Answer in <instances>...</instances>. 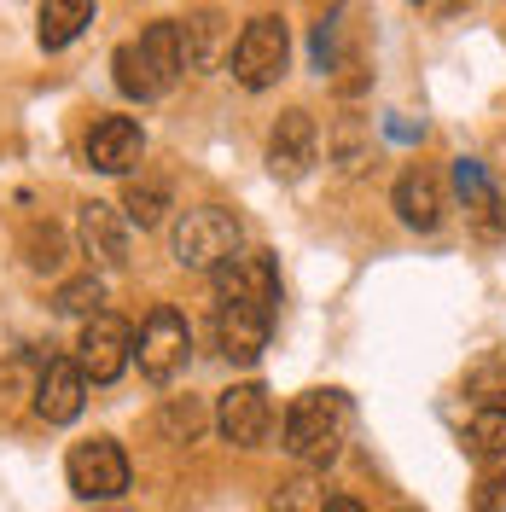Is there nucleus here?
Segmentation results:
<instances>
[{
    "label": "nucleus",
    "mask_w": 506,
    "mask_h": 512,
    "mask_svg": "<svg viewBox=\"0 0 506 512\" xmlns=\"http://www.w3.org/2000/svg\"><path fill=\"white\" fill-rule=\"evenodd\" d=\"M413 6H425V0H413Z\"/></svg>",
    "instance_id": "obj_30"
},
{
    "label": "nucleus",
    "mask_w": 506,
    "mask_h": 512,
    "mask_svg": "<svg viewBox=\"0 0 506 512\" xmlns=\"http://www.w3.org/2000/svg\"><path fill=\"white\" fill-rule=\"evenodd\" d=\"M274 512H320L326 507V489H320L315 472H303V478H285L280 489H274V501H268Z\"/></svg>",
    "instance_id": "obj_25"
},
{
    "label": "nucleus",
    "mask_w": 506,
    "mask_h": 512,
    "mask_svg": "<svg viewBox=\"0 0 506 512\" xmlns=\"http://www.w3.org/2000/svg\"><path fill=\"white\" fill-rule=\"evenodd\" d=\"M76 245H82V256H88L94 268H123L128 262V216L117 204L88 198V204L76 210Z\"/></svg>",
    "instance_id": "obj_10"
},
{
    "label": "nucleus",
    "mask_w": 506,
    "mask_h": 512,
    "mask_svg": "<svg viewBox=\"0 0 506 512\" xmlns=\"http://www.w3.org/2000/svg\"><path fill=\"white\" fill-rule=\"evenodd\" d=\"M349 425H355V408H349L344 390H303L280 419V448L297 466L326 472V466L344 454Z\"/></svg>",
    "instance_id": "obj_1"
},
{
    "label": "nucleus",
    "mask_w": 506,
    "mask_h": 512,
    "mask_svg": "<svg viewBox=\"0 0 506 512\" xmlns=\"http://www.w3.org/2000/svg\"><path fill=\"white\" fill-rule=\"evenodd\" d=\"M64 478H70V495L76 501H117L128 489V454L123 443L111 437H88V443L70 448L64 460Z\"/></svg>",
    "instance_id": "obj_6"
},
{
    "label": "nucleus",
    "mask_w": 506,
    "mask_h": 512,
    "mask_svg": "<svg viewBox=\"0 0 506 512\" xmlns=\"http://www.w3.org/2000/svg\"><path fill=\"white\" fill-rule=\"evenodd\" d=\"M239 251H245V227L222 204H198V210H187L175 222V262L192 268V274H216L227 256Z\"/></svg>",
    "instance_id": "obj_3"
},
{
    "label": "nucleus",
    "mask_w": 506,
    "mask_h": 512,
    "mask_svg": "<svg viewBox=\"0 0 506 512\" xmlns=\"http://www.w3.org/2000/svg\"><path fill=\"white\" fill-rule=\"evenodd\" d=\"M140 158H146V134L134 117H99L88 128V163L99 175H128Z\"/></svg>",
    "instance_id": "obj_15"
},
{
    "label": "nucleus",
    "mask_w": 506,
    "mask_h": 512,
    "mask_svg": "<svg viewBox=\"0 0 506 512\" xmlns=\"http://www.w3.org/2000/svg\"><path fill=\"white\" fill-rule=\"evenodd\" d=\"M18 251H24V268H30V274H59L64 268V227L30 222L24 239H18Z\"/></svg>",
    "instance_id": "obj_19"
},
{
    "label": "nucleus",
    "mask_w": 506,
    "mask_h": 512,
    "mask_svg": "<svg viewBox=\"0 0 506 512\" xmlns=\"http://www.w3.org/2000/svg\"><path fill=\"white\" fill-rule=\"evenodd\" d=\"M216 297H245V303L274 309L280 303V268H274V256L268 251L227 256L222 268H216Z\"/></svg>",
    "instance_id": "obj_13"
},
{
    "label": "nucleus",
    "mask_w": 506,
    "mask_h": 512,
    "mask_svg": "<svg viewBox=\"0 0 506 512\" xmlns=\"http://www.w3.org/2000/svg\"><path fill=\"white\" fill-rule=\"evenodd\" d=\"M454 187H460V198H466V210L477 216L483 233H501L506 216H501V198H495V187H489V175H483V163L460 158V163H454Z\"/></svg>",
    "instance_id": "obj_18"
},
{
    "label": "nucleus",
    "mask_w": 506,
    "mask_h": 512,
    "mask_svg": "<svg viewBox=\"0 0 506 512\" xmlns=\"http://www.w3.org/2000/svg\"><path fill=\"white\" fill-rule=\"evenodd\" d=\"M460 443H466V454H477V460L506 454V414L501 408H472L466 431H460Z\"/></svg>",
    "instance_id": "obj_21"
},
{
    "label": "nucleus",
    "mask_w": 506,
    "mask_h": 512,
    "mask_svg": "<svg viewBox=\"0 0 506 512\" xmlns=\"http://www.w3.org/2000/svg\"><path fill=\"white\" fill-rule=\"evenodd\" d=\"M466 396H472L477 408H501L506 414V355L477 361L472 373H466Z\"/></svg>",
    "instance_id": "obj_24"
},
{
    "label": "nucleus",
    "mask_w": 506,
    "mask_h": 512,
    "mask_svg": "<svg viewBox=\"0 0 506 512\" xmlns=\"http://www.w3.org/2000/svg\"><path fill=\"white\" fill-rule=\"evenodd\" d=\"M204 425H210V414H204V402H198V396H169V402H163V414H158L163 443H192Z\"/></svg>",
    "instance_id": "obj_20"
},
{
    "label": "nucleus",
    "mask_w": 506,
    "mask_h": 512,
    "mask_svg": "<svg viewBox=\"0 0 506 512\" xmlns=\"http://www.w3.org/2000/svg\"><path fill=\"white\" fill-rule=\"evenodd\" d=\"M332 152H338V169H344V175H361V169H367V140H361V123H355V117L338 123Z\"/></svg>",
    "instance_id": "obj_26"
},
{
    "label": "nucleus",
    "mask_w": 506,
    "mask_h": 512,
    "mask_svg": "<svg viewBox=\"0 0 506 512\" xmlns=\"http://www.w3.org/2000/svg\"><path fill=\"white\" fill-rule=\"evenodd\" d=\"M88 24H94V0H41V12H35V41H41L47 53H59V47H70Z\"/></svg>",
    "instance_id": "obj_17"
},
{
    "label": "nucleus",
    "mask_w": 506,
    "mask_h": 512,
    "mask_svg": "<svg viewBox=\"0 0 506 512\" xmlns=\"http://www.w3.org/2000/svg\"><path fill=\"white\" fill-rule=\"evenodd\" d=\"M320 512H367V507H361L355 495H326V507H320Z\"/></svg>",
    "instance_id": "obj_29"
},
{
    "label": "nucleus",
    "mask_w": 506,
    "mask_h": 512,
    "mask_svg": "<svg viewBox=\"0 0 506 512\" xmlns=\"http://www.w3.org/2000/svg\"><path fill=\"white\" fill-rule=\"evenodd\" d=\"M134 361H140V373L152 384H175L181 373H187L192 361V326L181 309H169V303H158L152 315H146V326H140V338H134Z\"/></svg>",
    "instance_id": "obj_4"
},
{
    "label": "nucleus",
    "mask_w": 506,
    "mask_h": 512,
    "mask_svg": "<svg viewBox=\"0 0 506 512\" xmlns=\"http://www.w3.org/2000/svg\"><path fill=\"white\" fill-rule=\"evenodd\" d=\"M128 361H134V332H128V320L105 315V309H99L94 320H82V338H76V367H82V379L111 384V379H123Z\"/></svg>",
    "instance_id": "obj_7"
},
{
    "label": "nucleus",
    "mask_w": 506,
    "mask_h": 512,
    "mask_svg": "<svg viewBox=\"0 0 506 512\" xmlns=\"http://www.w3.org/2000/svg\"><path fill=\"white\" fill-rule=\"evenodd\" d=\"M390 204H396V216H402V227H413V233H437L448 216V192L443 181L431 175V169H402V181H396V192H390Z\"/></svg>",
    "instance_id": "obj_14"
},
{
    "label": "nucleus",
    "mask_w": 506,
    "mask_h": 512,
    "mask_svg": "<svg viewBox=\"0 0 506 512\" xmlns=\"http://www.w3.org/2000/svg\"><path fill=\"white\" fill-rule=\"evenodd\" d=\"M82 402H88V379H82V367L76 361H47L41 373H35V390H30V408L47 425H70V419L82 414Z\"/></svg>",
    "instance_id": "obj_11"
},
{
    "label": "nucleus",
    "mask_w": 506,
    "mask_h": 512,
    "mask_svg": "<svg viewBox=\"0 0 506 512\" xmlns=\"http://www.w3.org/2000/svg\"><path fill=\"white\" fill-rule=\"evenodd\" d=\"M175 30H181V64H187V70H216V64H222V53H227L222 12H192Z\"/></svg>",
    "instance_id": "obj_16"
},
{
    "label": "nucleus",
    "mask_w": 506,
    "mask_h": 512,
    "mask_svg": "<svg viewBox=\"0 0 506 512\" xmlns=\"http://www.w3.org/2000/svg\"><path fill=\"white\" fill-rule=\"evenodd\" d=\"M285 64H291V30L280 18H251L233 41V82L262 94L285 76Z\"/></svg>",
    "instance_id": "obj_5"
},
{
    "label": "nucleus",
    "mask_w": 506,
    "mask_h": 512,
    "mask_svg": "<svg viewBox=\"0 0 506 512\" xmlns=\"http://www.w3.org/2000/svg\"><path fill=\"white\" fill-rule=\"evenodd\" d=\"M338 64V24H315V70Z\"/></svg>",
    "instance_id": "obj_27"
},
{
    "label": "nucleus",
    "mask_w": 506,
    "mask_h": 512,
    "mask_svg": "<svg viewBox=\"0 0 506 512\" xmlns=\"http://www.w3.org/2000/svg\"><path fill=\"white\" fill-rule=\"evenodd\" d=\"M216 431H222L233 448H262L268 443V431H274V396H268V384H227L222 402H216Z\"/></svg>",
    "instance_id": "obj_8"
},
{
    "label": "nucleus",
    "mask_w": 506,
    "mask_h": 512,
    "mask_svg": "<svg viewBox=\"0 0 506 512\" xmlns=\"http://www.w3.org/2000/svg\"><path fill=\"white\" fill-rule=\"evenodd\" d=\"M315 158H320L315 117H309V111H285L280 123L268 128V169H274L280 181H297V175H309Z\"/></svg>",
    "instance_id": "obj_12"
},
{
    "label": "nucleus",
    "mask_w": 506,
    "mask_h": 512,
    "mask_svg": "<svg viewBox=\"0 0 506 512\" xmlns=\"http://www.w3.org/2000/svg\"><path fill=\"white\" fill-rule=\"evenodd\" d=\"M99 303H105V286H99V274L88 268V274H76V280H64L59 291H53V309L70 320H94Z\"/></svg>",
    "instance_id": "obj_23"
},
{
    "label": "nucleus",
    "mask_w": 506,
    "mask_h": 512,
    "mask_svg": "<svg viewBox=\"0 0 506 512\" xmlns=\"http://www.w3.org/2000/svg\"><path fill=\"white\" fill-rule=\"evenodd\" d=\"M477 512H506V472L477 483Z\"/></svg>",
    "instance_id": "obj_28"
},
{
    "label": "nucleus",
    "mask_w": 506,
    "mask_h": 512,
    "mask_svg": "<svg viewBox=\"0 0 506 512\" xmlns=\"http://www.w3.org/2000/svg\"><path fill=\"white\" fill-rule=\"evenodd\" d=\"M111 70H117V88H123L128 99H163L175 82H181V30L163 18V24H152V30H140L134 41H123L117 47V59H111Z\"/></svg>",
    "instance_id": "obj_2"
},
{
    "label": "nucleus",
    "mask_w": 506,
    "mask_h": 512,
    "mask_svg": "<svg viewBox=\"0 0 506 512\" xmlns=\"http://www.w3.org/2000/svg\"><path fill=\"white\" fill-rule=\"evenodd\" d=\"M268 332H274V309L245 303V297H216V344H222L227 361L251 367L268 350Z\"/></svg>",
    "instance_id": "obj_9"
},
{
    "label": "nucleus",
    "mask_w": 506,
    "mask_h": 512,
    "mask_svg": "<svg viewBox=\"0 0 506 512\" xmlns=\"http://www.w3.org/2000/svg\"><path fill=\"white\" fill-rule=\"evenodd\" d=\"M123 216L134 227H158L169 216V187L163 181H128L123 187Z\"/></svg>",
    "instance_id": "obj_22"
}]
</instances>
